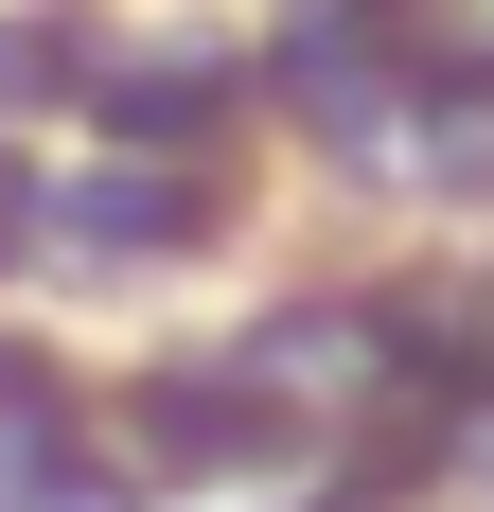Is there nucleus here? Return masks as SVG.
<instances>
[{"label": "nucleus", "mask_w": 494, "mask_h": 512, "mask_svg": "<svg viewBox=\"0 0 494 512\" xmlns=\"http://www.w3.org/2000/svg\"><path fill=\"white\" fill-rule=\"evenodd\" d=\"M212 106H230V71H142V89H124V124H212Z\"/></svg>", "instance_id": "f257e3e1"}]
</instances>
